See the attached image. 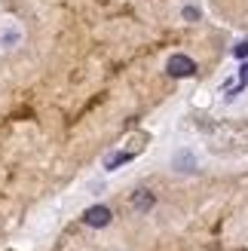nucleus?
<instances>
[{
  "label": "nucleus",
  "instance_id": "f03ea898",
  "mask_svg": "<svg viewBox=\"0 0 248 251\" xmlns=\"http://www.w3.org/2000/svg\"><path fill=\"white\" fill-rule=\"evenodd\" d=\"M110 221H114V211H110V205H89L83 211V224L92 230H104L110 227Z\"/></svg>",
  "mask_w": 248,
  "mask_h": 251
},
{
  "label": "nucleus",
  "instance_id": "0eeeda50",
  "mask_svg": "<svg viewBox=\"0 0 248 251\" xmlns=\"http://www.w3.org/2000/svg\"><path fill=\"white\" fill-rule=\"evenodd\" d=\"M181 16L187 19V22H196V19H199V9H196V6H184V9H181Z\"/></svg>",
  "mask_w": 248,
  "mask_h": 251
},
{
  "label": "nucleus",
  "instance_id": "39448f33",
  "mask_svg": "<svg viewBox=\"0 0 248 251\" xmlns=\"http://www.w3.org/2000/svg\"><path fill=\"white\" fill-rule=\"evenodd\" d=\"M245 86H248V61H245L242 68H239V83H236V86H233V89H230V95H227V98H236V95H239V92L245 89Z\"/></svg>",
  "mask_w": 248,
  "mask_h": 251
},
{
  "label": "nucleus",
  "instance_id": "7ed1b4c3",
  "mask_svg": "<svg viewBox=\"0 0 248 251\" xmlns=\"http://www.w3.org/2000/svg\"><path fill=\"white\" fill-rule=\"evenodd\" d=\"M156 205V193H150V190H135L132 193V211H138V215H147V211H150Z\"/></svg>",
  "mask_w": 248,
  "mask_h": 251
},
{
  "label": "nucleus",
  "instance_id": "f257e3e1",
  "mask_svg": "<svg viewBox=\"0 0 248 251\" xmlns=\"http://www.w3.org/2000/svg\"><path fill=\"white\" fill-rule=\"evenodd\" d=\"M196 71H199V68H196V61L190 55H184V52L169 55V61H166V74H169L172 80H187V77H193Z\"/></svg>",
  "mask_w": 248,
  "mask_h": 251
},
{
  "label": "nucleus",
  "instance_id": "20e7f679",
  "mask_svg": "<svg viewBox=\"0 0 248 251\" xmlns=\"http://www.w3.org/2000/svg\"><path fill=\"white\" fill-rule=\"evenodd\" d=\"M132 159H135V153H114V156H107V159H104V169H107V172H114V169L126 166V162H132Z\"/></svg>",
  "mask_w": 248,
  "mask_h": 251
},
{
  "label": "nucleus",
  "instance_id": "423d86ee",
  "mask_svg": "<svg viewBox=\"0 0 248 251\" xmlns=\"http://www.w3.org/2000/svg\"><path fill=\"white\" fill-rule=\"evenodd\" d=\"M233 58H239V61L248 58V40H239L236 46H233Z\"/></svg>",
  "mask_w": 248,
  "mask_h": 251
}]
</instances>
